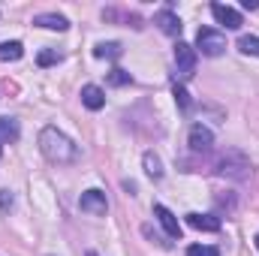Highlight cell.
<instances>
[{
    "label": "cell",
    "mask_w": 259,
    "mask_h": 256,
    "mask_svg": "<svg viewBox=\"0 0 259 256\" xmlns=\"http://www.w3.org/2000/svg\"><path fill=\"white\" fill-rule=\"evenodd\" d=\"M39 151H42V157L49 163H58V166H66V163L78 160V148L58 127H46L39 133Z\"/></svg>",
    "instance_id": "1"
},
{
    "label": "cell",
    "mask_w": 259,
    "mask_h": 256,
    "mask_svg": "<svg viewBox=\"0 0 259 256\" xmlns=\"http://www.w3.org/2000/svg\"><path fill=\"white\" fill-rule=\"evenodd\" d=\"M196 49L205 55V58H220L226 52V36L214 27H199L196 33Z\"/></svg>",
    "instance_id": "2"
},
{
    "label": "cell",
    "mask_w": 259,
    "mask_h": 256,
    "mask_svg": "<svg viewBox=\"0 0 259 256\" xmlns=\"http://www.w3.org/2000/svg\"><path fill=\"white\" fill-rule=\"evenodd\" d=\"M217 172L241 181V178H247V175H250V160H247L241 151H226V154L220 157V163H217Z\"/></svg>",
    "instance_id": "3"
},
{
    "label": "cell",
    "mask_w": 259,
    "mask_h": 256,
    "mask_svg": "<svg viewBox=\"0 0 259 256\" xmlns=\"http://www.w3.org/2000/svg\"><path fill=\"white\" fill-rule=\"evenodd\" d=\"M175 66H178V75L181 78H190L196 72V49L193 46H187V42H181L178 39V46H175Z\"/></svg>",
    "instance_id": "4"
},
{
    "label": "cell",
    "mask_w": 259,
    "mask_h": 256,
    "mask_svg": "<svg viewBox=\"0 0 259 256\" xmlns=\"http://www.w3.org/2000/svg\"><path fill=\"white\" fill-rule=\"evenodd\" d=\"M78 208H81L84 214H94V217H103V214L109 211V202H106V193H103V190H88V193H81V199H78Z\"/></svg>",
    "instance_id": "5"
},
{
    "label": "cell",
    "mask_w": 259,
    "mask_h": 256,
    "mask_svg": "<svg viewBox=\"0 0 259 256\" xmlns=\"http://www.w3.org/2000/svg\"><path fill=\"white\" fill-rule=\"evenodd\" d=\"M211 15L217 18V24H223L226 30H238L241 27V12L226 6V3H211Z\"/></svg>",
    "instance_id": "6"
},
{
    "label": "cell",
    "mask_w": 259,
    "mask_h": 256,
    "mask_svg": "<svg viewBox=\"0 0 259 256\" xmlns=\"http://www.w3.org/2000/svg\"><path fill=\"white\" fill-rule=\"evenodd\" d=\"M154 24L166 33V36H181V18L172 12V9H160L154 15Z\"/></svg>",
    "instance_id": "7"
},
{
    "label": "cell",
    "mask_w": 259,
    "mask_h": 256,
    "mask_svg": "<svg viewBox=\"0 0 259 256\" xmlns=\"http://www.w3.org/2000/svg\"><path fill=\"white\" fill-rule=\"evenodd\" d=\"M154 217L160 220V226L166 229V235H169V238H181V226H178L175 214H172L166 205H154Z\"/></svg>",
    "instance_id": "8"
},
{
    "label": "cell",
    "mask_w": 259,
    "mask_h": 256,
    "mask_svg": "<svg viewBox=\"0 0 259 256\" xmlns=\"http://www.w3.org/2000/svg\"><path fill=\"white\" fill-rule=\"evenodd\" d=\"M81 103H84L91 112H100V109L106 106V91L97 88V84H84V88H81Z\"/></svg>",
    "instance_id": "9"
},
{
    "label": "cell",
    "mask_w": 259,
    "mask_h": 256,
    "mask_svg": "<svg viewBox=\"0 0 259 256\" xmlns=\"http://www.w3.org/2000/svg\"><path fill=\"white\" fill-rule=\"evenodd\" d=\"M211 145H214V133L208 127H202V124H196L190 130V148L193 151H211Z\"/></svg>",
    "instance_id": "10"
},
{
    "label": "cell",
    "mask_w": 259,
    "mask_h": 256,
    "mask_svg": "<svg viewBox=\"0 0 259 256\" xmlns=\"http://www.w3.org/2000/svg\"><path fill=\"white\" fill-rule=\"evenodd\" d=\"M33 24L46 27V30H66L69 27V21L64 15H58V12H39V15H33Z\"/></svg>",
    "instance_id": "11"
},
{
    "label": "cell",
    "mask_w": 259,
    "mask_h": 256,
    "mask_svg": "<svg viewBox=\"0 0 259 256\" xmlns=\"http://www.w3.org/2000/svg\"><path fill=\"white\" fill-rule=\"evenodd\" d=\"M187 226H193L199 232H217L220 229V220L217 217H211V214H187Z\"/></svg>",
    "instance_id": "12"
},
{
    "label": "cell",
    "mask_w": 259,
    "mask_h": 256,
    "mask_svg": "<svg viewBox=\"0 0 259 256\" xmlns=\"http://www.w3.org/2000/svg\"><path fill=\"white\" fill-rule=\"evenodd\" d=\"M121 55H124L121 42H100V46L94 49V58H109V61H115V58H121Z\"/></svg>",
    "instance_id": "13"
},
{
    "label": "cell",
    "mask_w": 259,
    "mask_h": 256,
    "mask_svg": "<svg viewBox=\"0 0 259 256\" xmlns=\"http://www.w3.org/2000/svg\"><path fill=\"white\" fill-rule=\"evenodd\" d=\"M21 55H24V46L21 42H0V61H21Z\"/></svg>",
    "instance_id": "14"
},
{
    "label": "cell",
    "mask_w": 259,
    "mask_h": 256,
    "mask_svg": "<svg viewBox=\"0 0 259 256\" xmlns=\"http://www.w3.org/2000/svg\"><path fill=\"white\" fill-rule=\"evenodd\" d=\"M0 142H18V121L12 118H0Z\"/></svg>",
    "instance_id": "15"
},
{
    "label": "cell",
    "mask_w": 259,
    "mask_h": 256,
    "mask_svg": "<svg viewBox=\"0 0 259 256\" xmlns=\"http://www.w3.org/2000/svg\"><path fill=\"white\" fill-rule=\"evenodd\" d=\"M238 52L250 55V58H259V36H241L238 39Z\"/></svg>",
    "instance_id": "16"
},
{
    "label": "cell",
    "mask_w": 259,
    "mask_h": 256,
    "mask_svg": "<svg viewBox=\"0 0 259 256\" xmlns=\"http://www.w3.org/2000/svg\"><path fill=\"white\" fill-rule=\"evenodd\" d=\"M145 172L151 175V178H163V166H160V157L157 154H145Z\"/></svg>",
    "instance_id": "17"
},
{
    "label": "cell",
    "mask_w": 259,
    "mask_h": 256,
    "mask_svg": "<svg viewBox=\"0 0 259 256\" xmlns=\"http://www.w3.org/2000/svg\"><path fill=\"white\" fill-rule=\"evenodd\" d=\"M61 58H64V55H61L58 49H46V52L36 55V64L39 66H55V64H61Z\"/></svg>",
    "instance_id": "18"
},
{
    "label": "cell",
    "mask_w": 259,
    "mask_h": 256,
    "mask_svg": "<svg viewBox=\"0 0 259 256\" xmlns=\"http://www.w3.org/2000/svg\"><path fill=\"white\" fill-rule=\"evenodd\" d=\"M130 81H133V75H130L127 69H112V72H109V84H112V88H124Z\"/></svg>",
    "instance_id": "19"
},
{
    "label": "cell",
    "mask_w": 259,
    "mask_h": 256,
    "mask_svg": "<svg viewBox=\"0 0 259 256\" xmlns=\"http://www.w3.org/2000/svg\"><path fill=\"white\" fill-rule=\"evenodd\" d=\"M187 256H220V250L208 247V244H193V247H187Z\"/></svg>",
    "instance_id": "20"
},
{
    "label": "cell",
    "mask_w": 259,
    "mask_h": 256,
    "mask_svg": "<svg viewBox=\"0 0 259 256\" xmlns=\"http://www.w3.org/2000/svg\"><path fill=\"white\" fill-rule=\"evenodd\" d=\"M175 103H178V106H181L184 112H187V109L193 106V100H190V94H187V91H184L181 84H175Z\"/></svg>",
    "instance_id": "21"
},
{
    "label": "cell",
    "mask_w": 259,
    "mask_h": 256,
    "mask_svg": "<svg viewBox=\"0 0 259 256\" xmlns=\"http://www.w3.org/2000/svg\"><path fill=\"white\" fill-rule=\"evenodd\" d=\"M9 208H12V193L0 190V211H9Z\"/></svg>",
    "instance_id": "22"
},
{
    "label": "cell",
    "mask_w": 259,
    "mask_h": 256,
    "mask_svg": "<svg viewBox=\"0 0 259 256\" xmlns=\"http://www.w3.org/2000/svg\"><path fill=\"white\" fill-rule=\"evenodd\" d=\"M244 9H259V0H244Z\"/></svg>",
    "instance_id": "23"
},
{
    "label": "cell",
    "mask_w": 259,
    "mask_h": 256,
    "mask_svg": "<svg viewBox=\"0 0 259 256\" xmlns=\"http://www.w3.org/2000/svg\"><path fill=\"white\" fill-rule=\"evenodd\" d=\"M0 154H3V142H0Z\"/></svg>",
    "instance_id": "24"
},
{
    "label": "cell",
    "mask_w": 259,
    "mask_h": 256,
    "mask_svg": "<svg viewBox=\"0 0 259 256\" xmlns=\"http://www.w3.org/2000/svg\"><path fill=\"white\" fill-rule=\"evenodd\" d=\"M256 247H259V235H256Z\"/></svg>",
    "instance_id": "25"
},
{
    "label": "cell",
    "mask_w": 259,
    "mask_h": 256,
    "mask_svg": "<svg viewBox=\"0 0 259 256\" xmlns=\"http://www.w3.org/2000/svg\"><path fill=\"white\" fill-rule=\"evenodd\" d=\"M91 256H97V253H91Z\"/></svg>",
    "instance_id": "26"
}]
</instances>
